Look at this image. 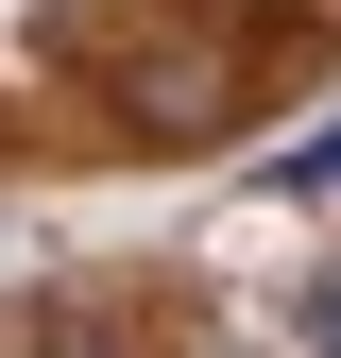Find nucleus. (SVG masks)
<instances>
[{
  "label": "nucleus",
  "mask_w": 341,
  "mask_h": 358,
  "mask_svg": "<svg viewBox=\"0 0 341 358\" xmlns=\"http://www.w3.org/2000/svg\"><path fill=\"white\" fill-rule=\"evenodd\" d=\"M307 341H324V358H341V273H324V290H307Z\"/></svg>",
  "instance_id": "20e7f679"
},
{
  "label": "nucleus",
  "mask_w": 341,
  "mask_h": 358,
  "mask_svg": "<svg viewBox=\"0 0 341 358\" xmlns=\"http://www.w3.org/2000/svg\"><path fill=\"white\" fill-rule=\"evenodd\" d=\"M34 358H119V341L103 324H34Z\"/></svg>",
  "instance_id": "7ed1b4c3"
},
{
  "label": "nucleus",
  "mask_w": 341,
  "mask_h": 358,
  "mask_svg": "<svg viewBox=\"0 0 341 358\" xmlns=\"http://www.w3.org/2000/svg\"><path fill=\"white\" fill-rule=\"evenodd\" d=\"M52 52L103 85V120L154 137V154L239 137V103H256V34H239V17H188V0H85Z\"/></svg>",
  "instance_id": "f257e3e1"
},
{
  "label": "nucleus",
  "mask_w": 341,
  "mask_h": 358,
  "mask_svg": "<svg viewBox=\"0 0 341 358\" xmlns=\"http://www.w3.org/2000/svg\"><path fill=\"white\" fill-rule=\"evenodd\" d=\"M290 188H341V120H324V137H307V154H290Z\"/></svg>",
  "instance_id": "f03ea898"
}]
</instances>
